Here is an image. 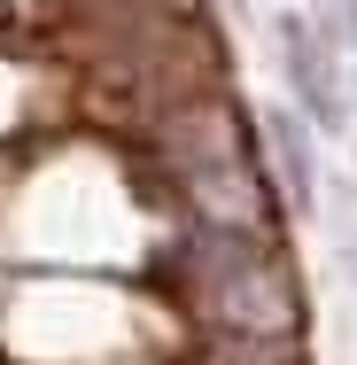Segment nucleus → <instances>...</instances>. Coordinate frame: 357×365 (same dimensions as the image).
Here are the masks:
<instances>
[{"mask_svg":"<svg viewBox=\"0 0 357 365\" xmlns=\"http://www.w3.org/2000/svg\"><path fill=\"white\" fill-rule=\"evenodd\" d=\"M148 163L179 202V218L287 233V210L257 155V117H241L225 93H171L148 125Z\"/></svg>","mask_w":357,"mask_h":365,"instance_id":"1","label":"nucleus"},{"mask_svg":"<svg viewBox=\"0 0 357 365\" xmlns=\"http://www.w3.org/2000/svg\"><path fill=\"white\" fill-rule=\"evenodd\" d=\"M171 295L195 319V334H241V342H303V272L287 257V233L249 225H195L179 218L171 249Z\"/></svg>","mask_w":357,"mask_h":365,"instance_id":"2","label":"nucleus"},{"mask_svg":"<svg viewBox=\"0 0 357 365\" xmlns=\"http://www.w3.org/2000/svg\"><path fill=\"white\" fill-rule=\"evenodd\" d=\"M272 63H280L287 109L319 133V140H350L357 133V93H350V55L334 47V31L311 8H280L272 16Z\"/></svg>","mask_w":357,"mask_h":365,"instance_id":"3","label":"nucleus"},{"mask_svg":"<svg viewBox=\"0 0 357 365\" xmlns=\"http://www.w3.org/2000/svg\"><path fill=\"white\" fill-rule=\"evenodd\" d=\"M257 155H264V179H272L280 210L287 218H311L319 195H326V171H319V133H311L287 101L257 109Z\"/></svg>","mask_w":357,"mask_h":365,"instance_id":"4","label":"nucleus"},{"mask_svg":"<svg viewBox=\"0 0 357 365\" xmlns=\"http://www.w3.org/2000/svg\"><path fill=\"white\" fill-rule=\"evenodd\" d=\"M319 24L334 31V47L357 63V0H319Z\"/></svg>","mask_w":357,"mask_h":365,"instance_id":"5","label":"nucleus"},{"mask_svg":"<svg viewBox=\"0 0 357 365\" xmlns=\"http://www.w3.org/2000/svg\"><path fill=\"white\" fill-rule=\"evenodd\" d=\"M350 272H357V241H350Z\"/></svg>","mask_w":357,"mask_h":365,"instance_id":"6","label":"nucleus"}]
</instances>
